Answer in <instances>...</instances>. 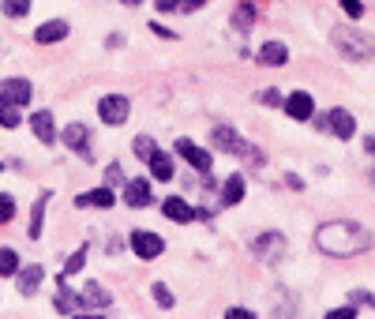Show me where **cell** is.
Here are the masks:
<instances>
[{
	"instance_id": "obj_1",
	"label": "cell",
	"mask_w": 375,
	"mask_h": 319,
	"mask_svg": "<svg viewBox=\"0 0 375 319\" xmlns=\"http://www.w3.org/2000/svg\"><path fill=\"white\" fill-rule=\"evenodd\" d=\"M368 244H372L368 229L356 226V222H326V226L315 229V248L326 255H338V259L368 252Z\"/></svg>"
},
{
	"instance_id": "obj_2",
	"label": "cell",
	"mask_w": 375,
	"mask_h": 319,
	"mask_svg": "<svg viewBox=\"0 0 375 319\" xmlns=\"http://www.w3.org/2000/svg\"><path fill=\"white\" fill-rule=\"evenodd\" d=\"M330 38H334V45H338L346 57H353V60L375 57V42H372V38H364V34H356L353 27H334Z\"/></svg>"
},
{
	"instance_id": "obj_3",
	"label": "cell",
	"mask_w": 375,
	"mask_h": 319,
	"mask_svg": "<svg viewBox=\"0 0 375 319\" xmlns=\"http://www.w3.org/2000/svg\"><path fill=\"white\" fill-rule=\"evenodd\" d=\"M98 117L109 128H121V124H128V117H132V102H128L124 94H106V98L98 102Z\"/></svg>"
},
{
	"instance_id": "obj_4",
	"label": "cell",
	"mask_w": 375,
	"mask_h": 319,
	"mask_svg": "<svg viewBox=\"0 0 375 319\" xmlns=\"http://www.w3.org/2000/svg\"><path fill=\"white\" fill-rule=\"evenodd\" d=\"M252 255H255V259H263V263H274L278 255H285V237L278 233V229L255 237V241H252Z\"/></svg>"
},
{
	"instance_id": "obj_5",
	"label": "cell",
	"mask_w": 375,
	"mask_h": 319,
	"mask_svg": "<svg viewBox=\"0 0 375 319\" xmlns=\"http://www.w3.org/2000/svg\"><path fill=\"white\" fill-rule=\"evenodd\" d=\"M214 147L226 150V154H237V158H248L252 154V147L241 139V135H237V128H229V124L214 128Z\"/></svg>"
},
{
	"instance_id": "obj_6",
	"label": "cell",
	"mask_w": 375,
	"mask_h": 319,
	"mask_svg": "<svg viewBox=\"0 0 375 319\" xmlns=\"http://www.w3.org/2000/svg\"><path fill=\"white\" fill-rule=\"evenodd\" d=\"M132 252L139 255V259H158V255L165 252V241L158 233H150V229H135L132 233Z\"/></svg>"
},
{
	"instance_id": "obj_7",
	"label": "cell",
	"mask_w": 375,
	"mask_h": 319,
	"mask_svg": "<svg viewBox=\"0 0 375 319\" xmlns=\"http://www.w3.org/2000/svg\"><path fill=\"white\" fill-rule=\"evenodd\" d=\"M285 113H289L293 121H312V117H315V102H312V94H308V91L289 94V98H285Z\"/></svg>"
},
{
	"instance_id": "obj_8",
	"label": "cell",
	"mask_w": 375,
	"mask_h": 319,
	"mask_svg": "<svg viewBox=\"0 0 375 319\" xmlns=\"http://www.w3.org/2000/svg\"><path fill=\"white\" fill-rule=\"evenodd\" d=\"M64 143H68V150H75L79 158H86V162H90V147H86V139H90V132H86V124H68L64 128V135H60Z\"/></svg>"
},
{
	"instance_id": "obj_9",
	"label": "cell",
	"mask_w": 375,
	"mask_h": 319,
	"mask_svg": "<svg viewBox=\"0 0 375 319\" xmlns=\"http://www.w3.org/2000/svg\"><path fill=\"white\" fill-rule=\"evenodd\" d=\"M0 94H4V98L12 102V106H27L30 94H34V86H30V79H4Z\"/></svg>"
},
{
	"instance_id": "obj_10",
	"label": "cell",
	"mask_w": 375,
	"mask_h": 319,
	"mask_svg": "<svg viewBox=\"0 0 375 319\" xmlns=\"http://www.w3.org/2000/svg\"><path fill=\"white\" fill-rule=\"evenodd\" d=\"M162 214H165L169 222H184V226H188V222L195 218V206H191L188 199H180V196H169V199L162 203Z\"/></svg>"
},
{
	"instance_id": "obj_11",
	"label": "cell",
	"mask_w": 375,
	"mask_h": 319,
	"mask_svg": "<svg viewBox=\"0 0 375 319\" xmlns=\"http://www.w3.org/2000/svg\"><path fill=\"white\" fill-rule=\"evenodd\" d=\"M177 154H180V158H188V162L195 165L199 173H206V169H210V150L195 147V143H188V139H177Z\"/></svg>"
},
{
	"instance_id": "obj_12",
	"label": "cell",
	"mask_w": 375,
	"mask_h": 319,
	"mask_svg": "<svg viewBox=\"0 0 375 319\" xmlns=\"http://www.w3.org/2000/svg\"><path fill=\"white\" fill-rule=\"evenodd\" d=\"M60 38H68V19H49V23H42V27L34 30L38 45H53V42H60Z\"/></svg>"
},
{
	"instance_id": "obj_13",
	"label": "cell",
	"mask_w": 375,
	"mask_h": 319,
	"mask_svg": "<svg viewBox=\"0 0 375 319\" xmlns=\"http://www.w3.org/2000/svg\"><path fill=\"white\" fill-rule=\"evenodd\" d=\"M30 128H34V135L42 143H57V128H53V113H49V109H34Z\"/></svg>"
},
{
	"instance_id": "obj_14",
	"label": "cell",
	"mask_w": 375,
	"mask_h": 319,
	"mask_svg": "<svg viewBox=\"0 0 375 319\" xmlns=\"http://www.w3.org/2000/svg\"><path fill=\"white\" fill-rule=\"evenodd\" d=\"M42 278H45L42 263H30V267H23V270H19V293H23V297H34L38 285H42Z\"/></svg>"
},
{
	"instance_id": "obj_15",
	"label": "cell",
	"mask_w": 375,
	"mask_h": 319,
	"mask_svg": "<svg viewBox=\"0 0 375 319\" xmlns=\"http://www.w3.org/2000/svg\"><path fill=\"white\" fill-rule=\"evenodd\" d=\"M124 199L128 206H147L150 203V180H124Z\"/></svg>"
},
{
	"instance_id": "obj_16",
	"label": "cell",
	"mask_w": 375,
	"mask_h": 319,
	"mask_svg": "<svg viewBox=\"0 0 375 319\" xmlns=\"http://www.w3.org/2000/svg\"><path fill=\"white\" fill-rule=\"evenodd\" d=\"M79 300H83L86 308H106L113 297H109V290H106V285H98V282H86V285H83V293H79Z\"/></svg>"
},
{
	"instance_id": "obj_17",
	"label": "cell",
	"mask_w": 375,
	"mask_h": 319,
	"mask_svg": "<svg viewBox=\"0 0 375 319\" xmlns=\"http://www.w3.org/2000/svg\"><path fill=\"white\" fill-rule=\"evenodd\" d=\"M285 60H289V49L282 42H267L259 49V64H267V68H282Z\"/></svg>"
},
{
	"instance_id": "obj_18",
	"label": "cell",
	"mask_w": 375,
	"mask_h": 319,
	"mask_svg": "<svg viewBox=\"0 0 375 319\" xmlns=\"http://www.w3.org/2000/svg\"><path fill=\"white\" fill-rule=\"evenodd\" d=\"M75 203H79V206H101V211H109V206L117 203V196H113L109 188H94V191H83Z\"/></svg>"
},
{
	"instance_id": "obj_19",
	"label": "cell",
	"mask_w": 375,
	"mask_h": 319,
	"mask_svg": "<svg viewBox=\"0 0 375 319\" xmlns=\"http://www.w3.org/2000/svg\"><path fill=\"white\" fill-rule=\"evenodd\" d=\"M330 128H334L338 139H353L356 121H353V113H346V109H334V113H330Z\"/></svg>"
},
{
	"instance_id": "obj_20",
	"label": "cell",
	"mask_w": 375,
	"mask_h": 319,
	"mask_svg": "<svg viewBox=\"0 0 375 319\" xmlns=\"http://www.w3.org/2000/svg\"><path fill=\"white\" fill-rule=\"evenodd\" d=\"M147 165H150V173H154L158 180H173V158L165 154V150H154Z\"/></svg>"
},
{
	"instance_id": "obj_21",
	"label": "cell",
	"mask_w": 375,
	"mask_h": 319,
	"mask_svg": "<svg viewBox=\"0 0 375 319\" xmlns=\"http://www.w3.org/2000/svg\"><path fill=\"white\" fill-rule=\"evenodd\" d=\"M244 199V177L241 173H233V177L221 185V203H229V206H237Z\"/></svg>"
},
{
	"instance_id": "obj_22",
	"label": "cell",
	"mask_w": 375,
	"mask_h": 319,
	"mask_svg": "<svg viewBox=\"0 0 375 319\" xmlns=\"http://www.w3.org/2000/svg\"><path fill=\"white\" fill-rule=\"evenodd\" d=\"M45 199H49V196H42V199L34 203V211H30V229H27V233L34 237V241L42 237V222H45Z\"/></svg>"
},
{
	"instance_id": "obj_23",
	"label": "cell",
	"mask_w": 375,
	"mask_h": 319,
	"mask_svg": "<svg viewBox=\"0 0 375 319\" xmlns=\"http://www.w3.org/2000/svg\"><path fill=\"white\" fill-rule=\"evenodd\" d=\"M252 23H255V8L244 0V4L237 8V15H233V27H237V30H252Z\"/></svg>"
},
{
	"instance_id": "obj_24",
	"label": "cell",
	"mask_w": 375,
	"mask_h": 319,
	"mask_svg": "<svg viewBox=\"0 0 375 319\" xmlns=\"http://www.w3.org/2000/svg\"><path fill=\"white\" fill-rule=\"evenodd\" d=\"M0 274H19V252L0 248Z\"/></svg>"
},
{
	"instance_id": "obj_25",
	"label": "cell",
	"mask_w": 375,
	"mask_h": 319,
	"mask_svg": "<svg viewBox=\"0 0 375 319\" xmlns=\"http://www.w3.org/2000/svg\"><path fill=\"white\" fill-rule=\"evenodd\" d=\"M0 124H4V128H19V113H15V106L4 98V94H0Z\"/></svg>"
},
{
	"instance_id": "obj_26",
	"label": "cell",
	"mask_w": 375,
	"mask_h": 319,
	"mask_svg": "<svg viewBox=\"0 0 375 319\" xmlns=\"http://www.w3.org/2000/svg\"><path fill=\"white\" fill-rule=\"evenodd\" d=\"M30 12V0H4V15L8 19H23Z\"/></svg>"
},
{
	"instance_id": "obj_27",
	"label": "cell",
	"mask_w": 375,
	"mask_h": 319,
	"mask_svg": "<svg viewBox=\"0 0 375 319\" xmlns=\"http://www.w3.org/2000/svg\"><path fill=\"white\" fill-rule=\"evenodd\" d=\"M83 263H86V248L71 252L68 259H64V270H60V274H75V270H83Z\"/></svg>"
},
{
	"instance_id": "obj_28",
	"label": "cell",
	"mask_w": 375,
	"mask_h": 319,
	"mask_svg": "<svg viewBox=\"0 0 375 319\" xmlns=\"http://www.w3.org/2000/svg\"><path fill=\"white\" fill-rule=\"evenodd\" d=\"M12 218H15V199L8 191H0V226H8Z\"/></svg>"
},
{
	"instance_id": "obj_29",
	"label": "cell",
	"mask_w": 375,
	"mask_h": 319,
	"mask_svg": "<svg viewBox=\"0 0 375 319\" xmlns=\"http://www.w3.org/2000/svg\"><path fill=\"white\" fill-rule=\"evenodd\" d=\"M154 139H150V135H139V139H135V154L143 158V162H150V154H154Z\"/></svg>"
},
{
	"instance_id": "obj_30",
	"label": "cell",
	"mask_w": 375,
	"mask_h": 319,
	"mask_svg": "<svg viewBox=\"0 0 375 319\" xmlns=\"http://www.w3.org/2000/svg\"><path fill=\"white\" fill-rule=\"evenodd\" d=\"M150 293H154V300H158L162 308H173V293H169V285L154 282V285H150Z\"/></svg>"
},
{
	"instance_id": "obj_31",
	"label": "cell",
	"mask_w": 375,
	"mask_h": 319,
	"mask_svg": "<svg viewBox=\"0 0 375 319\" xmlns=\"http://www.w3.org/2000/svg\"><path fill=\"white\" fill-rule=\"evenodd\" d=\"M341 12H346L349 19H361V15H364V4H361V0H341Z\"/></svg>"
},
{
	"instance_id": "obj_32",
	"label": "cell",
	"mask_w": 375,
	"mask_h": 319,
	"mask_svg": "<svg viewBox=\"0 0 375 319\" xmlns=\"http://www.w3.org/2000/svg\"><path fill=\"white\" fill-rule=\"evenodd\" d=\"M326 319H356V308H334V312H326Z\"/></svg>"
},
{
	"instance_id": "obj_33",
	"label": "cell",
	"mask_w": 375,
	"mask_h": 319,
	"mask_svg": "<svg viewBox=\"0 0 375 319\" xmlns=\"http://www.w3.org/2000/svg\"><path fill=\"white\" fill-rule=\"evenodd\" d=\"M259 102H267V106H285V98H282L278 91H263V94H259Z\"/></svg>"
},
{
	"instance_id": "obj_34",
	"label": "cell",
	"mask_w": 375,
	"mask_h": 319,
	"mask_svg": "<svg viewBox=\"0 0 375 319\" xmlns=\"http://www.w3.org/2000/svg\"><path fill=\"white\" fill-rule=\"evenodd\" d=\"M226 319H255V316L248 312V308H229V312H226Z\"/></svg>"
},
{
	"instance_id": "obj_35",
	"label": "cell",
	"mask_w": 375,
	"mask_h": 319,
	"mask_svg": "<svg viewBox=\"0 0 375 319\" xmlns=\"http://www.w3.org/2000/svg\"><path fill=\"white\" fill-rule=\"evenodd\" d=\"M109 180H113V185H121V180H124V173H121V165H109Z\"/></svg>"
},
{
	"instance_id": "obj_36",
	"label": "cell",
	"mask_w": 375,
	"mask_h": 319,
	"mask_svg": "<svg viewBox=\"0 0 375 319\" xmlns=\"http://www.w3.org/2000/svg\"><path fill=\"white\" fill-rule=\"evenodd\" d=\"M158 8H162V12H173V8H180V0H154Z\"/></svg>"
},
{
	"instance_id": "obj_37",
	"label": "cell",
	"mask_w": 375,
	"mask_h": 319,
	"mask_svg": "<svg viewBox=\"0 0 375 319\" xmlns=\"http://www.w3.org/2000/svg\"><path fill=\"white\" fill-rule=\"evenodd\" d=\"M206 0H180V8H184V12H195V8H203Z\"/></svg>"
},
{
	"instance_id": "obj_38",
	"label": "cell",
	"mask_w": 375,
	"mask_h": 319,
	"mask_svg": "<svg viewBox=\"0 0 375 319\" xmlns=\"http://www.w3.org/2000/svg\"><path fill=\"white\" fill-rule=\"evenodd\" d=\"M150 30H154V34H158V38H173V30H165V27H158V19H154V23H150Z\"/></svg>"
},
{
	"instance_id": "obj_39",
	"label": "cell",
	"mask_w": 375,
	"mask_h": 319,
	"mask_svg": "<svg viewBox=\"0 0 375 319\" xmlns=\"http://www.w3.org/2000/svg\"><path fill=\"white\" fill-rule=\"evenodd\" d=\"M71 319H106V316H94V312H83V316H71Z\"/></svg>"
},
{
	"instance_id": "obj_40",
	"label": "cell",
	"mask_w": 375,
	"mask_h": 319,
	"mask_svg": "<svg viewBox=\"0 0 375 319\" xmlns=\"http://www.w3.org/2000/svg\"><path fill=\"white\" fill-rule=\"evenodd\" d=\"M364 147H368V150H372V154H375V139H364Z\"/></svg>"
},
{
	"instance_id": "obj_41",
	"label": "cell",
	"mask_w": 375,
	"mask_h": 319,
	"mask_svg": "<svg viewBox=\"0 0 375 319\" xmlns=\"http://www.w3.org/2000/svg\"><path fill=\"white\" fill-rule=\"evenodd\" d=\"M124 4H128V8H135V4H143V0H124Z\"/></svg>"
},
{
	"instance_id": "obj_42",
	"label": "cell",
	"mask_w": 375,
	"mask_h": 319,
	"mask_svg": "<svg viewBox=\"0 0 375 319\" xmlns=\"http://www.w3.org/2000/svg\"><path fill=\"white\" fill-rule=\"evenodd\" d=\"M372 185H375V165H372Z\"/></svg>"
},
{
	"instance_id": "obj_43",
	"label": "cell",
	"mask_w": 375,
	"mask_h": 319,
	"mask_svg": "<svg viewBox=\"0 0 375 319\" xmlns=\"http://www.w3.org/2000/svg\"><path fill=\"white\" fill-rule=\"evenodd\" d=\"M0 169H4V162H0Z\"/></svg>"
}]
</instances>
